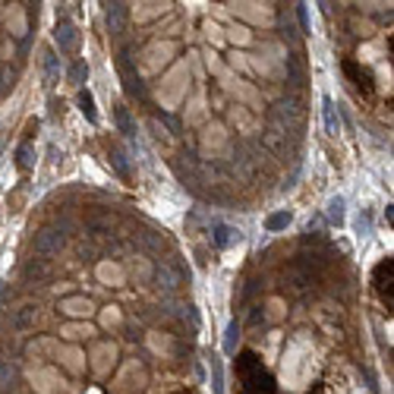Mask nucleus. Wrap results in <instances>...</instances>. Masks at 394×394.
Masks as SVG:
<instances>
[{
  "mask_svg": "<svg viewBox=\"0 0 394 394\" xmlns=\"http://www.w3.org/2000/svg\"><path fill=\"white\" fill-rule=\"evenodd\" d=\"M240 322H231L224 328V354H237V344H240Z\"/></svg>",
  "mask_w": 394,
  "mask_h": 394,
  "instance_id": "nucleus-35",
  "label": "nucleus"
},
{
  "mask_svg": "<svg viewBox=\"0 0 394 394\" xmlns=\"http://www.w3.org/2000/svg\"><path fill=\"white\" fill-rule=\"evenodd\" d=\"M155 281H158V287H164V290H177V287L183 284V275H180L177 265L161 262L155 268Z\"/></svg>",
  "mask_w": 394,
  "mask_h": 394,
  "instance_id": "nucleus-19",
  "label": "nucleus"
},
{
  "mask_svg": "<svg viewBox=\"0 0 394 394\" xmlns=\"http://www.w3.org/2000/svg\"><path fill=\"white\" fill-rule=\"evenodd\" d=\"M54 360H60V366L70 372V375H82L85 372V354L76 347V344H60Z\"/></svg>",
  "mask_w": 394,
  "mask_h": 394,
  "instance_id": "nucleus-11",
  "label": "nucleus"
},
{
  "mask_svg": "<svg viewBox=\"0 0 394 394\" xmlns=\"http://www.w3.org/2000/svg\"><path fill=\"white\" fill-rule=\"evenodd\" d=\"M60 312H67L73 322H85V318L95 312V306H92L89 297H63V300H60Z\"/></svg>",
  "mask_w": 394,
  "mask_h": 394,
  "instance_id": "nucleus-14",
  "label": "nucleus"
},
{
  "mask_svg": "<svg viewBox=\"0 0 394 394\" xmlns=\"http://www.w3.org/2000/svg\"><path fill=\"white\" fill-rule=\"evenodd\" d=\"M227 117H231V120H233V124H237L243 132H255V130H259V120H255V117L249 114L246 108H240V104L227 108Z\"/></svg>",
  "mask_w": 394,
  "mask_h": 394,
  "instance_id": "nucleus-24",
  "label": "nucleus"
},
{
  "mask_svg": "<svg viewBox=\"0 0 394 394\" xmlns=\"http://www.w3.org/2000/svg\"><path fill=\"white\" fill-rule=\"evenodd\" d=\"M316 369H318V354H316V344L306 332L294 334L287 340L284 356H281V382L284 388L290 391H306L310 382L316 379Z\"/></svg>",
  "mask_w": 394,
  "mask_h": 394,
  "instance_id": "nucleus-1",
  "label": "nucleus"
},
{
  "mask_svg": "<svg viewBox=\"0 0 394 394\" xmlns=\"http://www.w3.org/2000/svg\"><path fill=\"white\" fill-rule=\"evenodd\" d=\"M0 89H3V82H0Z\"/></svg>",
  "mask_w": 394,
  "mask_h": 394,
  "instance_id": "nucleus-45",
  "label": "nucleus"
},
{
  "mask_svg": "<svg viewBox=\"0 0 394 394\" xmlns=\"http://www.w3.org/2000/svg\"><path fill=\"white\" fill-rule=\"evenodd\" d=\"M41 70H45V85H57V82H60V57H57L51 47L41 51Z\"/></svg>",
  "mask_w": 394,
  "mask_h": 394,
  "instance_id": "nucleus-20",
  "label": "nucleus"
},
{
  "mask_svg": "<svg viewBox=\"0 0 394 394\" xmlns=\"http://www.w3.org/2000/svg\"><path fill=\"white\" fill-rule=\"evenodd\" d=\"M142 388H146V369H142V363L130 360V363H126L124 369L117 372V379H114V394H139Z\"/></svg>",
  "mask_w": 394,
  "mask_h": 394,
  "instance_id": "nucleus-7",
  "label": "nucleus"
},
{
  "mask_svg": "<svg viewBox=\"0 0 394 394\" xmlns=\"http://www.w3.org/2000/svg\"><path fill=\"white\" fill-rule=\"evenodd\" d=\"M227 139H231V132H227L224 124H205L202 126V136H199L202 155H218V152H224Z\"/></svg>",
  "mask_w": 394,
  "mask_h": 394,
  "instance_id": "nucleus-10",
  "label": "nucleus"
},
{
  "mask_svg": "<svg viewBox=\"0 0 394 394\" xmlns=\"http://www.w3.org/2000/svg\"><path fill=\"white\" fill-rule=\"evenodd\" d=\"M322 120H325V130L332 132V136H338L340 132V114H338V108H334V98H328V95L322 98Z\"/></svg>",
  "mask_w": 394,
  "mask_h": 394,
  "instance_id": "nucleus-25",
  "label": "nucleus"
},
{
  "mask_svg": "<svg viewBox=\"0 0 394 394\" xmlns=\"http://www.w3.org/2000/svg\"><path fill=\"white\" fill-rule=\"evenodd\" d=\"M240 240V231L233 224H224V221H211V243L218 249H231Z\"/></svg>",
  "mask_w": 394,
  "mask_h": 394,
  "instance_id": "nucleus-15",
  "label": "nucleus"
},
{
  "mask_svg": "<svg viewBox=\"0 0 394 394\" xmlns=\"http://www.w3.org/2000/svg\"><path fill=\"white\" fill-rule=\"evenodd\" d=\"M224 41H231L233 51H237V47H243V45H249V41H253V32H249V25L233 23L231 29L224 32Z\"/></svg>",
  "mask_w": 394,
  "mask_h": 394,
  "instance_id": "nucleus-28",
  "label": "nucleus"
},
{
  "mask_svg": "<svg viewBox=\"0 0 394 394\" xmlns=\"http://www.w3.org/2000/svg\"><path fill=\"white\" fill-rule=\"evenodd\" d=\"M25 379H29V385L35 394H67V379L60 375L57 366L29 363L25 366Z\"/></svg>",
  "mask_w": 394,
  "mask_h": 394,
  "instance_id": "nucleus-4",
  "label": "nucleus"
},
{
  "mask_svg": "<svg viewBox=\"0 0 394 394\" xmlns=\"http://www.w3.org/2000/svg\"><path fill=\"white\" fill-rule=\"evenodd\" d=\"M63 231H57V227H45V231H38L35 233V240H32V249H35V255L38 259H54V255H60V249H63Z\"/></svg>",
  "mask_w": 394,
  "mask_h": 394,
  "instance_id": "nucleus-8",
  "label": "nucleus"
},
{
  "mask_svg": "<svg viewBox=\"0 0 394 394\" xmlns=\"http://www.w3.org/2000/svg\"><path fill=\"white\" fill-rule=\"evenodd\" d=\"M284 316H287V303L281 300V297H271V300L265 303V318H268V322H281Z\"/></svg>",
  "mask_w": 394,
  "mask_h": 394,
  "instance_id": "nucleus-33",
  "label": "nucleus"
},
{
  "mask_svg": "<svg viewBox=\"0 0 394 394\" xmlns=\"http://www.w3.org/2000/svg\"><path fill=\"white\" fill-rule=\"evenodd\" d=\"M92 372L98 375V379H104V375H111V369L117 366V344L114 340H98L92 347Z\"/></svg>",
  "mask_w": 394,
  "mask_h": 394,
  "instance_id": "nucleus-9",
  "label": "nucleus"
},
{
  "mask_svg": "<svg viewBox=\"0 0 394 394\" xmlns=\"http://www.w3.org/2000/svg\"><path fill=\"white\" fill-rule=\"evenodd\" d=\"M117 130L124 132L126 139H132V136H136V126H132V120H130V111H126L124 104H117Z\"/></svg>",
  "mask_w": 394,
  "mask_h": 394,
  "instance_id": "nucleus-34",
  "label": "nucleus"
},
{
  "mask_svg": "<svg viewBox=\"0 0 394 394\" xmlns=\"http://www.w3.org/2000/svg\"><path fill=\"white\" fill-rule=\"evenodd\" d=\"M290 221H294V215H290L287 209H284V211H275V215L265 218V231H268V233H278V231H284Z\"/></svg>",
  "mask_w": 394,
  "mask_h": 394,
  "instance_id": "nucleus-31",
  "label": "nucleus"
},
{
  "mask_svg": "<svg viewBox=\"0 0 394 394\" xmlns=\"http://www.w3.org/2000/svg\"><path fill=\"white\" fill-rule=\"evenodd\" d=\"M132 275H139V281H148V275H152V268H148L146 259H139V262H132Z\"/></svg>",
  "mask_w": 394,
  "mask_h": 394,
  "instance_id": "nucleus-43",
  "label": "nucleus"
},
{
  "mask_svg": "<svg viewBox=\"0 0 394 394\" xmlns=\"http://www.w3.org/2000/svg\"><path fill=\"white\" fill-rule=\"evenodd\" d=\"M85 79H89V63H85V60L73 63V70H70V82L82 89V85H85Z\"/></svg>",
  "mask_w": 394,
  "mask_h": 394,
  "instance_id": "nucleus-39",
  "label": "nucleus"
},
{
  "mask_svg": "<svg viewBox=\"0 0 394 394\" xmlns=\"http://www.w3.org/2000/svg\"><path fill=\"white\" fill-rule=\"evenodd\" d=\"M120 322H124L120 306H104V310H101V325H104V328H117Z\"/></svg>",
  "mask_w": 394,
  "mask_h": 394,
  "instance_id": "nucleus-36",
  "label": "nucleus"
},
{
  "mask_svg": "<svg viewBox=\"0 0 394 394\" xmlns=\"http://www.w3.org/2000/svg\"><path fill=\"white\" fill-rule=\"evenodd\" d=\"M174 57H177V45H174V41H152V45L146 47V54H142V70L158 73L161 67L174 63Z\"/></svg>",
  "mask_w": 394,
  "mask_h": 394,
  "instance_id": "nucleus-6",
  "label": "nucleus"
},
{
  "mask_svg": "<svg viewBox=\"0 0 394 394\" xmlns=\"http://www.w3.org/2000/svg\"><path fill=\"white\" fill-rule=\"evenodd\" d=\"M111 155H114V167L124 174V177H130V164H126V152L120 146H114L111 148Z\"/></svg>",
  "mask_w": 394,
  "mask_h": 394,
  "instance_id": "nucleus-40",
  "label": "nucleus"
},
{
  "mask_svg": "<svg viewBox=\"0 0 394 394\" xmlns=\"http://www.w3.org/2000/svg\"><path fill=\"white\" fill-rule=\"evenodd\" d=\"M189 67H186V60H174L170 63V70L161 76V82L155 85V98L158 104H161L164 111H177L180 104L186 101V95H189Z\"/></svg>",
  "mask_w": 394,
  "mask_h": 394,
  "instance_id": "nucleus-3",
  "label": "nucleus"
},
{
  "mask_svg": "<svg viewBox=\"0 0 394 394\" xmlns=\"http://www.w3.org/2000/svg\"><path fill=\"white\" fill-rule=\"evenodd\" d=\"M199 57H205V67H209V73H215L218 82H221V89H224L231 98H237L240 108H246V111H262L265 108L262 92H259L253 82H246L243 76H237V73H233L231 67L221 60V54H218L215 47H209V51H205V54H199Z\"/></svg>",
  "mask_w": 394,
  "mask_h": 394,
  "instance_id": "nucleus-2",
  "label": "nucleus"
},
{
  "mask_svg": "<svg viewBox=\"0 0 394 394\" xmlns=\"http://www.w3.org/2000/svg\"><path fill=\"white\" fill-rule=\"evenodd\" d=\"M369 231H372L369 211H360V215H356V233H360V237H369Z\"/></svg>",
  "mask_w": 394,
  "mask_h": 394,
  "instance_id": "nucleus-42",
  "label": "nucleus"
},
{
  "mask_svg": "<svg viewBox=\"0 0 394 394\" xmlns=\"http://www.w3.org/2000/svg\"><path fill=\"white\" fill-rule=\"evenodd\" d=\"M16 164H19V170H32V167H35V148H32L29 139L16 148Z\"/></svg>",
  "mask_w": 394,
  "mask_h": 394,
  "instance_id": "nucleus-32",
  "label": "nucleus"
},
{
  "mask_svg": "<svg viewBox=\"0 0 394 394\" xmlns=\"http://www.w3.org/2000/svg\"><path fill=\"white\" fill-rule=\"evenodd\" d=\"M54 41L63 54H76L79 51V29L70 23V19H63V23H57V29H54Z\"/></svg>",
  "mask_w": 394,
  "mask_h": 394,
  "instance_id": "nucleus-13",
  "label": "nucleus"
},
{
  "mask_svg": "<svg viewBox=\"0 0 394 394\" xmlns=\"http://www.w3.org/2000/svg\"><path fill=\"white\" fill-rule=\"evenodd\" d=\"M95 334V328L89 322H67V325H60V338H67V340H82V338H92Z\"/></svg>",
  "mask_w": 394,
  "mask_h": 394,
  "instance_id": "nucleus-27",
  "label": "nucleus"
},
{
  "mask_svg": "<svg viewBox=\"0 0 394 394\" xmlns=\"http://www.w3.org/2000/svg\"><path fill=\"white\" fill-rule=\"evenodd\" d=\"M13 382H16V366L10 363V360H3V363H0V391H7Z\"/></svg>",
  "mask_w": 394,
  "mask_h": 394,
  "instance_id": "nucleus-38",
  "label": "nucleus"
},
{
  "mask_svg": "<svg viewBox=\"0 0 394 394\" xmlns=\"http://www.w3.org/2000/svg\"><path fill=\"white\" fill-rule=\"evenodd\" d=\"M209 382H211V394H224V360L218 354L209 356Z\"/></svg>",
  "mask_w": 394,
  "mask_h": 394,
  "instance_id": "nucleus-21",
  "label": "nucleus"
},
{
  "mask_svg": "<svg viewBox=\"0 0 394 394\" xmlns=\"http://www.w3.org/2000/svg\"><path fill=\"white\" fill-rule=\"evenodd\" d=\"M7 32L13 38H23L25 32H29V23H25V7L23 3H10L7 10Z\"/></svg>",
  "mask_w": 394,
  "mask_h": 394,
  "instance_id": "nucleus-17",
  "label": "nucleus"
},
{
  "mask_svg": "<svg viewBox=\"0 0 394 394\" xmlns=\"http://www.w3.org/2000/svg\"><path fill=\"white\" fill-rule=\"evenodd\" d=\"M79 111L85 114V120L89 124H98V108H95V95L89 92V89H79Z\"/></svg>",
  "mask_w": 394,
  "mask_h": 394,
  "instance_id": "nucleus-29",
  "label": "nucleus"
},
{
  "mask_svg": "<svg viewBox=\"0 0 394 394\" xmlns=\"http://www.w3.org/2000/svg\"><path fill=\"white\" fill-rule=\"evenodd\" d=\"M126 16H130V3H111L108 13H104V19H108V29L111 32H120L126 23Z\"/></svg>",
  "mask_w": 394,
  "mask_h": 394,
  "instance_id": "nucleus-26",
  "label": "nucleus"
},
{
  "mask_svg": "<svg viewBox=\"0 0 394 394\" xmlns=\"http://www.w3.org/2000/svg\"><path fill=\"white\" fill-rule=\"evenodd\" d=\"M3 139H7V136H3V132H0V148H3Z\"/></svg>",
  "mask_w": 394,
  "mask_h": 394,
  "instance_id": "nucleus-44",
  "label": "nucleus"
},
{
  "mask_svg": "<svg viewBox=\"0 0 394 394\" xmlns=\"http://www.w3.org/2000/svg\"><path fill=\"white\" fill-rule=\"evenodd\" d=\"M25 278H35V281L47 278V262H45V259H41V262H29V265H25Z\"/></svg>",
  "mask_w": 394,
  "mask_h": 394,
  "instance_id": "nucleus-41",
  "label": "nucleus"
},
{
  "mask_svg": "<svg viewBox=\"0 0 394 394\" xmlns=\"http://www.w3.org/2000/svg\"><path fill=\"white\" fill-rule=\"evenodd\" d=\"M325 218H328L334 227L344 224V221H347V199H344V196H332L328 205H325Z\"/></svg>",
  "mask_w": 394,
  "mask_h": 394,
  "instance_id": "nucleus-22",
  "label": "nucleus"
},
{
  "mask_svg": "<svg viewBox=\"0 0 394 394\" xmlns=\"http://www.w3.org/2000/svg\"><path fill=\"white\" fill-rule=\"evenodd\" d=\"M227 7H231V13L237 16V19H243V23H249V25H265V29H271L275 19H278V13H275L271 3H249V0H243V3H227Z\"/></svg>",
  "mask_w": 394,
  "mask_h": 394,
  "instance_id": "nucleus-5",
  "label": "nucleus"
},
{
  "mask_svg": "<svg viewBox=\"0 0 394 394\" xmlns=\"http://www.w3.org/2000/svg\"><path fill=\"white\" fill-rule=\"evenodd\" d=\"M202 29H205V38H209V45H224V29H221L218 23L205 19V25H202Z\"/></svg>",
  "mask_w": 394,
  "mask_h": 394,
  "instance_id": "nucleus-37",
  "label": "nucleus"
},
{
  "mask_svg": "<svg viewBox=\"0 0 394 394\" xmlns=\"http://www.w3.org/2000/svg\"><path fill=\"white\" fill-rule=\"evenodd\" d=\"M35 318H38V310L35 306H23L13 316V328L16 332H29V328H35Z\"/></svg>",
  "mask_w": 394,
  "mask_h": 394,
  "instance_id": "nucleus-30",
  "label": "nucleus"
},
{
  "mask_svg": "<svg viewBox=\"0 0 394 394\" xmlns=\"http://www.w3.org/2000/svg\"><path fill=\"white\" fill-rule=\"evenodd\" d=\"M148 347H152V354L170 360V356H174V338L164 334V332H152V334H148Z\"/></svg>",
  "mask_w": 394,
  "mask_h": 394,
  "instance_id": "nucleus-23",
  "label": "nucleus"
},
{
  "mask_svg": "<svg viewBox=\"0 0 394 394\" xmlns=\"http://www.w3.org/2000/svg\"><path fill=\"white\" fill-rule=\"evenodd\" d=\"M95 278H98L104 287H124L126 284V271H124V265L120 262L104 259V262H98V268H95Z\"/></svg>",
  "mask_w": 394,
  "mask_h": 394,
  "instance_id": "nucleus-12",
  "label": "nucleus"
},
{
  "mask_svg": "<svg viewBox=\"0 0 394 394\" xmlns=\"http://www.w3.org/2000/svg\"><path fill=\"white\" fill-rule=\"evenodd\" d=\"M170 3H158V0H146V3H136L130 7V16L136 23H148V19H158L161 13H167Z\"/></svg>",
  "mask_w": 394,
  "mask_h": 394,
  "instance_id": "nucleus-18",
  "label": "nucleus"
},
{
  "mask_svg": "<svg viewBox=\"0 0 394 394\" xmlns=\"http://www.w3.org/2000/svg\"><path fill=\"white\" fill-rule=\"evenodd\" d=\"M205 117H209V98H205V92H199L186 104L183 120H186V126H199V124H205Z\"/></svg>",
  "mask_w": 394,
  "mask_h": 394,
  "instance_id": "nucleus-16",
  "label": "nucleus"
}]
</instances>
